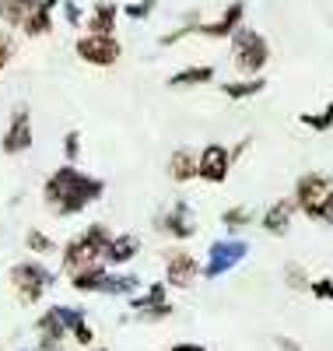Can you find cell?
<instances>
[{
    "label": "cell",
    "instance_id": "cell-5",
    "mask_svg": "<svg viewBox=\"0 0 333 351\" xmlns=\"http://www.w3.org/2000/svg\"><path fill=\"white\" fill-rule=\"evenodd\" d=\"M228 43H232V64L242 77L263 74V67L270 64V43H267L263 32H256L249 25H238Z\"/></svg>",
    "mask_w": 333,
    "mask_h": 351
},
{
    "label": "cell",
    "instance_id": "cell-20",
    "mask_svg": "<svg viewBox=\"0 0 333 351\" xmlns=\"http://www.w3.org/2000/svg\"><path fill=\"white\" fill-rule=\"evenodd\" d=\"M137 253H140V239L134 232H123V236H112V243L106 250V263L109 267H127Z\"/></svg>",
    "mask_w": 333,
    "mask_h": 351
},
{
    "label": "cell",
    "instance_id": "cell-6",
    "mask_svg": "<svg viewBox=\"0 0 333 351\" xmlns=\"http://www.w3.org/2000/svg\"><path fill=\"white\" fill-rule=\"evenodd\" d=\"M249 256V243L238 239V236H228V239H214L207 246V263H204V278L207 281H218L225 278L228 271H235L242 260Z\"/></svg>",
    "mask_w": 333,
    "mask_h": 351
},
{
    "label": "cell",
    "instance_id": "cell-11",
    "mask_svg": "<svg viewBox=\"0 0 333 351\" xmlns=\"http://www.w3.org/2000/svg\"><path fill=\"white\" fill-rule=\"evenodd\" d=\"M232 148L225 144H204L200 148V158H197V180L210 183V186H221L232 172Z\"/></svg>",
    "mask_w": 333,
    "mask_h": 351
},
{
    "label": "cell",
    "instance_id": "cell-36",
    "mask_svg": "<svg viewBox=\"0 0 333 351\" xmlns=\"http://www.w3.org/2000/svg\"><path fill=\"white\" fill-rule=\"evenodd\" d=\"M249 144H253V141H249V137H242V141H238V144H235V148H232V162H238V158H242V155H246V152H249Z\"/></svg>",
    "mask_w": 333,
    "mask_h": 351
},
{
    "label": "cell",
    "instance_id": "cell-3",
    "mask_svg": "<svg viewBox=\"0 0 333 351\" xmlns=\"http://www.w3.org/2000/svg\"><path fill=\"white\" fill-rule=\"evenodd\" d=\"M8 285H11L14 299L21 306H39L42 295L56 285V274L46 267L42 260H21V263H14V267L8 271Z\"/></svg>",
    "mask_w": 333,
    "mask_h": 351
},
{
    "label": "cell",
    "instance_id": "cell-32",
    "mask_svg": "<svg viewBox=\"0 0 333 351\" xmlns=\"http://www.w3.org/2000/svg\"><path fill=\"white\" fill-rule=\"evenodd\" d=\"M309 295L319 299V302H333V278H312Z\"/></svg>",
    "mask_w": 333,
    "mask_h": 351
},
{
    "label": "cell",
    "instance_id": "cell-16",
    "mask_svg": "<svg viewBox=\"0 0 333 351\" xmlns=\"http://www.w3.org/2000/svg\"><path fill=\"white\" fill-rule=\"evenodd\" d=\"M119 14H123V8H119V4H112V0H99V4H95L92 11H88V18H84V32L116 36Z\"/></svg>",
    "mask_w": 333,
    "mask_h": 351
},
{
    "label": "cell",
    "instance_id": "cell-4",
    "mask_svg": "<svg viewBox=\"0 0 333 351\" xmlns=\"http://www.w3.org/2000/svg\"><path fill=\"white\" fill-rule=\"evenodd\" d=\"M109 243H112V232H109V225H102V221L88 225V228L81 232V236H74V239L64 246V253H60V260H64V271L71 274V271L88 267V263H99V260H106Z\"/></svg>",
    "mask_w": 333,
    "mask_h": 351
},
{
    "label": "cell",
    "instance_id": "cell-35",
    "mask_svg": "<svg viewBox=\"0 0 333 351\" xmlns=\"http://www.w3.org/2000/svg\"><path fill=\"white\" fill-rule=\"evenodd\" d=\"M274 344H278V351H306L298 341H291V337H284V334H278V337H274Z\"/></svg>",
    "mask_w": 333,
    "mask_h": 351
},
{
    "label": "cell",
    "instance_id": "cell-24",
    "mask_svg": "<svg viewBox=\"0 0 333 351\" xmlns=\"http://www.w3.org/2000/svg\"><path fill=\"white\" fill-rule=\"evenodd\" d=\"M39 8V0H0V25L4 28H21L25 18Z\"/></svg>",
    "mask_w": 333,
    "mask_h": 351
},
{
    "label": "cell",
    "instance_id": "cell-29",
    "mask_svg": "<svg viewBox=\"0 0 333 351\" xmlns=\"http://www.w3.org/2000/svg\"><path fill=\"white\" fill-rule=\"evenodd\" d=\"M14 53H18V43L11 36V28H0V74L8 71V64L14 60Z\"/></svg>",
    "mask_w": 333,
    "mask_h": 351
},
{
    "label": "cell",
    "instance_id": "cell-31",
    "mask_svg": "<svg viewBox=\"0 0 333 351\" xmlns=\"http://www.w3.org/2000/svg\"><path fill=\"white\" fill-rule=\"evenodd\" d=\"M71 337H74V341H77L81 348H92V344H95V330L88 327V316H81L77 324L71 327Z\"/></svg>",
    "mask_w": 333,
    "mask_h": 351
},
{
    "label": "cell",
    "instance_id": "cell-23",
    "mask_svg": "<svg viewBox=\"0 0 333 351\" xmlns=\"http://www.w3.org/2000/svg\"><path fill=\"white\" fill-rule=\"evenodd\" d=\"M214 67H210V64H193V67H183V71H175L165 84L169 88H200V84H210V81H214Z\"/></svg>",
    "mask_w": 333,
    "mask_h": 351
},
{
    "label": "cell",
    "instance_id": "cell-33",
    "mask_svg": "<svg viewBox=\"0 0 333 351\" xmlns=\"http://www.w3.org/2000/svg\"><path fill=\"white\" fill-rule=\"evenodd\" d=\"M81 158V130H67L64 134V162H77Z\"/></svg>",
    "mask_w": 333,
    "mask_h": 351
},
{
    "label": "cell",
    "instance_id": "cell-9",
    "mask_svg": "<svg viewBox=\"0 0 333 351\" xmlns=\"http://www.w3.org/2000/svg\"><path fill=\"white\" fill-rule=\"evenodd\" d=\"M130 309L140 324H158V319H169L172 316V302H169V285L165 281H155L147 291L140 295H130Z\"/></svg>",
    "mask_w": 333,
    "mask_h": 351
},
{
    "label": "cell",
    "instance_id": "cell-26",
    "mask_svg": "<svg viewBox=\"0 0 333 351\" xmlns=\"http://www.w3.org/2000/svg\"><path fill=\"white\" fill-rule=\"evenodd\" d=\"M298 123L309 127V130H316V134H326V130L333 127V102H330L326 109H319V112H301Z\"/></svg>",
    "mask_w": 333,
    "mask_h": 351
},
{
    "label": "cell",
    "instance_id": "cell-34",
    "mask_svg": "<svg viewBox=\"0 0 333 351\" xmlns=\"http://www.w3.org/2000/svg\"><path fill=\"white\" fill-rule=\"evenodd\" d=\"M64 18H67L71 28H81V25H84V11L74 4V0H64Z\"/></svg>",
    "mask_w": 333,
    "mask_h": 351
},
{
    "label": "cell",
    "instance_id": "cell-21",
    "mask_svg": "<svg viewBox=\"0 0 333 351\" xmlns=\"http://www.w3.org/2000/svg\"><path fill=\"white\" fill-rule=\"evenodd\" d=\"M140 278L130 274V271H109L106 274V285H102V295H112V299H130L140 291Z\"/></svg>",
    "mask_w": 333,
    "mask_h": 351
},
{
    "label": "cell",
    "instance_id": "cell-10",
    "mask_svg": "<svg viewBox=\"0 0 333 351\" xmlns=\"http://www.w3.org/2000/svg\"><path fill=\"white\" fill-rule=\"evenodd\" d=\"M155 228L162 232V236L175 239V243H186L197 236V218H193V208H190V200H175L169 204V208L158 215Z\"/></svg>",
    "mask_w": 333,
    "mask_h": 351
},
{
    "label": "cell",
    "instance_id": "cell-14",
    "mask_svg": "<svg viewBox=\"0 0 333 351\" xmlns=\"http://www.w3.org/2000/svg\"><path fill=\"white\" fill-rule=\"evenodd\" d=\"M36 330H39V351H64V341L71 337L64 316H60V306H49L36 319Z\"/></svg>",
    "mask_w": 333,
    "mask_h": 351
},
{
    "label": "cell",
    "instance_id": "cell-25",
    "mask_svg": "<svg viewBox=\"0 0 333 351\" xmlns=\"http://www.w3.org/2000/svg\"><path fill=\"white\" fill-rule=\"evenodd\" d=\"M256 221V215H253V208H246V204H235V208H228V211H221V225L232 232H242L246 225H253Z\"/></svg>",
    "mask_w": 333,
    "mask_h": 351
},
{
    "label": "cell",
    "instance_id": "cell-8",
    "mask_svg": "<svg viewBox=\"0 0 333 351\" xmlns=\"http://www.w3.org/2000/svg\"><path fill=\"white\" fill-rule=\"evenodd\" d=\"M162 260H165V285H169V288L186 291V288H193V285L204 278V263H200L190 250H183V246L165 250Z\"/></svg>",
    "mask_w": 333,
    "mask_h": 351
},
{
    "label": "cell",
    "instance_id": "cell-39",
    "mask_svg": "<svg viewBox=\"0 0 333 351\" xmlns=\"http://www.w3.org/2000/svg\"><path fill=\"white\" fill-rule=\"evenodd\" d=\"M95 351H106V348H95Z\"/></svg>",
    "mask_w": 333,
    "mask_h": 351
},
{
    "label": "cell",
    "instance_id": "cell-1",
    "mask_svg": "<svg viewBox=\"0 0 333 351\" xmlns=\"http://www.w3.org/2000/svg\"><path fill=\"white\" fill-rule=\"evenodd\" d=\"M102 197H106V180L81 172L77 162H64L42 183V204L56 218H77L81 211H88Z\"/></svg>",
    "mask_w": 333,
    "mask_h": 351
},
{
    "label": "cell",
    "instance_id": "cell-12",
    "mask_svg": "<svg viewBox=\"0 0 333 351\" xmlns=\"http://www.w3.org/2000/svg\"><path fill=\"white\" fill-rule=\"evenodd\" d=\"M36 144V130H32V112H28V106H18L11 123L4 130V137H0V152L4 155H25L28 148Z\"/></svg>",
    "mask_w": 333,
    "mask_h": 351
},
{
    "label": "cell",
    "instance_id": "cell-19",
    "mask_svg": "<svg viewBox=\"0 0 333 351\" xmlns=\"http://www.w3.org/2000/svg\"><path fill=\"white\" fill-rule=\"evenodd\" d=\"M64 4V0H39V8L25 18V25H21V36H28V39H42V36H49L53 32V11Z\"/></svg>",
    "mask_w": 333,
    "mask_h": 351
},
{
    "label": "cell",
    "instance_id": "cell-37",
    "mask_svg": "<svg viewBox=\"0 0 333 351\" xmlns=\"http://www.w3.org/2000/svg\"><path fill=\"white\" fill-rule=\"evenodd\" d=\"M169 351H207L204 344H193V341H179V344H172Z\"/></svg>",
    "mask_w": 333,
    "mask_h": 351
},
{
    "label": "cell",
    "instance_id": "cell-17",
    "mask_svg": "<svg viewBox=\"0 0 333 351\" xmlns=\"http://www.w3.org/2000/svg\"><path fill=\"white\" fill-rule=\"evenodd\" d=\"M106 274H109V263L106 260L88 263V267H81V271H71V288L77 291V295H102Z\"/></svg>",
    "mask_w": 333,
    "mask_h": 351
},
{
    "label": "cell",
    "instance_id": "cell-13",
    "mask_svg": "<svg viewBox=\"0 0 333 351\" xmlns=\"http://www.w3.org/2000/svg\"><path fill=\"white\" fill-rule=\"evenodd\" d=\"M238 25H246V4H242V0H232L214 21H197V36L200 39H232Z\"/></svg>",
    "mask_w": 333,
    "mask_h": 351
},
{
    "label": "cell",
    "instance_id": "cell-18",
    "mask_svg": "<svg viewBox=\"0 0 333 351\" xmlns=\"http://www.w3.org/2000/svg\"><path fill=\"white\" fill-rule=\"evenodd\" d=\"M197 158H200V152H193V148H175L172 155H169V162H165V172H169V180L172 183H193L197 180Z\"/></svg>",
    "mask_w": 333,
    "mask_h": 351
},
{
    "label": "cell",
    "instance_id": "cell-27",
    "mask_svg": "<svg viewBox=\"0 0 333 351\" xmlns=\"http://www.w3.org/2000/svg\"><path fill=\"white\" fill-rule=\"evenodd\" d=\"M284 285L291 288V291H309V285H312V278L306 274V267L301 263H284Z\"/></svg>",
    "mask_w": 333,
    "mask_h": 351
},
{
    "label": "cell",
    "instance_id": "cell-2",
    "mask_svg": "<svg viewBox=\"0 0 333 351\" xmlns=\"http://www.w3.org/2000/svg\"><path fill=\"white\" fill-rule=\"evenodd\" d=\"M295 204L298 215H306L309 221L333 225V176L330 172H301L295 180Z\"/></svg>",
    "mask_w": 333,
    "mask_h": 351
},
{
    "label": "cell",
    "instance_id": "cell-15",
    "mask_svg": "<svg viewBox=\"0 0 333 351\" xmlns=\"http://www.w3.org/2000/svg\"><path fill=\"white\" fill-rule=\"evenodd\" d=\"M295 215H298V204H295V197H281V200H274L270 208L260 215V228L267 232V236H288L291 232V221H295Z\"/></svg>",
    "mask_w": 333,
    "mask_h": 351
},
{
    "label": "cell",
    "instance_id": "cell-28",
    "mask_svg": "<svg viewBox=\"0 0 333 351\" xmlns=\"http://www.w3.org/2000/svg\"><path fill=\"white\" fill-rule=\"evenodd\" d=\"M25 250H28V253H39V256H46V253H53V250H56V243L46 236V232H39V228H28V232H25Z\"/></svg>",
    "mask_w": 333,
    "mask_h": 351
},
{
    "label": "cell",
    "instance_id": "cell-38",
    "mask_svg": "<svg viewBox=\"0 0 333 351\" xmlns=\"http://www.w3.org/2000/svg\"><path fill=\"white\" fill-rule=\"evenodd\" d=\"M25 351H39V348H25Z\"/></svg>",
    "mask_w": 333,
    "mask_h": 351
},
{
    "label": "cell",
    "instance_id": "cell-22",
    "mask_svg": "<svg viewBox=\"0 0 333 351\" xmlns=\"http://www.w3.org/2000/svg\"><path fill=\"white\" fill-rule=\"evenodd\" d=\"M221 88V95L225 99H232V102H246V99H256V95H263V88H267V77H238V81H225V84H218Z\"/></svg>",
    "mask_w": 333,
    "mask_h": 351
},
{
    "label": "cell",
    "instance_id": "cell-30",
    "mask_svg": "<svg viewBox=\"0 0 333 351\" xmlns=\"http://www.w3.org/2000/svg\"><path fill=\"white\" fill-rule=\"evenodd\" d=\"M155 8H158V0H134V4L123 8V18H130V21H144V18L155 14Z\"/></svg>",
    "mask_w": 333,
    "mask_h": 351
},
{
    "label": "cell",
    "instance_id": "cell-7",
    "mask_svg": "<svg viewBox=\"0 0 333 351\" xmlns=\"http://www.w3.org/2000/svg\"><path fill=\"white\" fill-rule=\"evenodd\" d=\"M74 53H77V60L88 64V67H116L119 56H123V43H119L116 36L84 32V36L74 43Z\"/></svg>",
    "mask_w": 333,
    "mask_h": 351
}]
</instances>
